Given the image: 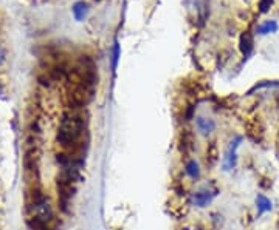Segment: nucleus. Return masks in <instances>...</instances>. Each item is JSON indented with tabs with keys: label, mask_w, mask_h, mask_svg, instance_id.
<instances>
[{
	"label": "nucleus",
	"mask_w": 279,
	"mask_h": 230,
	"mask_svg": "<svg viewBox=\"0 0 279 230\" xmlns=\"http://www.w3.org/2000/svg\"><path fill=\"white\" fill-rule=\"evenodd\" d=\"M86 130V119L78 112L65 113L61 119L57 130V144H61L64 148L76 150L79 147V141Z\"/></svg>",
	"instance_id": "obj_1"
},
{
	"label": "nucleus",
	"mask_w": 279,
	"mask_h": 230,
	"mask_svg": "<svg viewBox=\"0 0 279 230\" xmlns=\"http://www.w3.org/2000/svg\"><path fill=\"white\" fill-rule=\"evenodd\" d=\"M242 142V136H236V138L230 142V146L226 148V153L223 156V170L225 172H231V170L238 164V148L241 147Z\"/></svg>",
	"instance_id": "obj_2"
},
{
	"label": "nucleus",
	"mask_w": 279,
	"mask_h": 230,
	"mask_svg": "<svg viewBox=\"0 0 279 230\" xmlns=\"http://www.w3.org/2000/svg\"><path fill=\"white\" fill-rule=\"evenodd\" d=\"M217 192L216 190H211V189H202L196 193H192L191 197V202L194 204L196 207L199 209H204V207H208L213 199L216 198Z\"/></svg>",
	"instance_id": "obj_3"
},
{
	"label": "nucleus",
	"mask_w": 279,
	"mask_h": 230,
	"mask_svg": "<svg viewBox=\"0 0 279 230\" xmlns=\"http://www.w3.org/2000/svg\"><path fill=\"white\" fill-rule=\"evenodd\" d=\"M196 127L200 134L209 136L216 130V122H214V119H211V117L199 116V117H196Z\"/></svg>",
	"instance_id": "obj_4"
},
{
	"label": "nucleus",
	"mask_w": 279,
	"mask_h": 230,
	"mask_svg": "<svg viewBox=\"0 0 279 230\" xmlns=\"http://www.w3.org/2000/svg\"><path fill=\"white\" fill-rule=\"evenodd\" d=\"M239 48L242 51V54L245 57H248L253 53V48H255V40H253V36L250 33H243L239 40Z\"/></svg>",
	"instance_id": "obj_5"
},
{
	"label": "nucleus",
	"mask_w": 279,
	"mask_h": 230,
	"mask_svg": "<svg viewBox=\"0 0 279 230\" xmlns=\"http://www.w3.org/2000/svg\"><path fill=\"white\" fill-rule=\"evenodd\" d=\"M185 173L188 178H191L192 181H197L200 180L202 176V170H200V165L196 159H189L188 163L185 164Z\"/></svg>",
	"instance_id": "obj_6"
},
{
	"label": "nucleus",
	"mask_w": 279,
	"mask_h": 230,
	"mask_svg": "<svg viewBox=\"0 0 279 230\" xmlns=\"http://www.w3.org/2000/svg\"><path fill=\"white\" fill-rule=\"evenodd\" d=\"M256 209H258V215H264L267 212H272L273 210V202L270 201L267 197L264 195H258L256 197Z\"/></svg>",
	"instance_id": "obj_7"
},
{
	"label": "nucleus",
	"mask_w": 279,
	"mask_h": 230,
	"mask_svg": "<svg viewBox=\"0 0 279 230\" xmlns=\"http://www.w3.org/2000/svg\"><path fill=\"white\" fill-rule=\"evenodd\" d=\"M72 11H73L74 19L78 22H82L89 14V5L86 2H76L72 8Z\"/></svg>",
	"instance_id": "obj_8"
},
{
	"label": "nucleus",
	"mask_w": 279,
	"mask_h": 230,
	"mask_svg": "<svg viewBox=\"0 0 279 230\" xmlns=\"http://www.w3.org/2000/svg\"><path fill=\"white\" fill-rule=\"evenodd\" d=\"M278 23L275 20H265L264 23H260L258 27V34L260 36H265V34H272V33H276L278 31Z\"/></svg>",
	"instance_id": "obj_9"
},
{
	"label": "nucleus",
	"mask_w": 279,
	"mask_h": 230,
	"mask_svg": "<svg viewBox=\"0 0 279 230\" xmlns=\"http://www.w3.org/2000/svg\"><path fill=\"white\" fill-rule=\"evenodd\" d=\"M120 54H121L120 45H118V42H115V45H113V53H112V70H113V73L116 71L118 61H120Z\"/></svg>",
	"instance_id": "obj_10"
},
{
	"label": "nucleus",
	"mask_w": 279,
	"mask_h": 230,
	"mask_svg": "<svg viewBox=\"0 0 279 230\" xmlns=\"http://www.w3.org/2000/svg\"><path fill=\"white\" fill-rule=\"evenodd\" d=\"M273 0H260L259 2V8H260V13H267L270 10V6H272Z\"/></svg>",
	"instance_id": "obj_11"
},
{
	"label": "nucleus",
	"mask_w": 279,
	"mask_h": 230,
	"mask_svg": "<svg viewBox=\"0 0 279 230\" xmlns=\"http://www.w3.org/2000/svg\"><path fill=\"white\" fill-rule=\"evenodd\" d=\"M5 49H3V47L2 45H0V65H2L3 62H5Z\"/></svg>",
	"instance_id": "obj_12"
},
{
	"label": "nucleus",
	"mask_w": 279,
	"mask_h": 230,
	"mask_svg": "<svg viewBox=\"0 0 279 230\" xmlns=\"http://www.w3.org/2000/svg\"><path fill=\"white\" fill-rule=\"evenodd\" d=\"M0 91H2V87H0Z\"/></svg>",
	"instance_id": "obj_13"
}]
</instances>
